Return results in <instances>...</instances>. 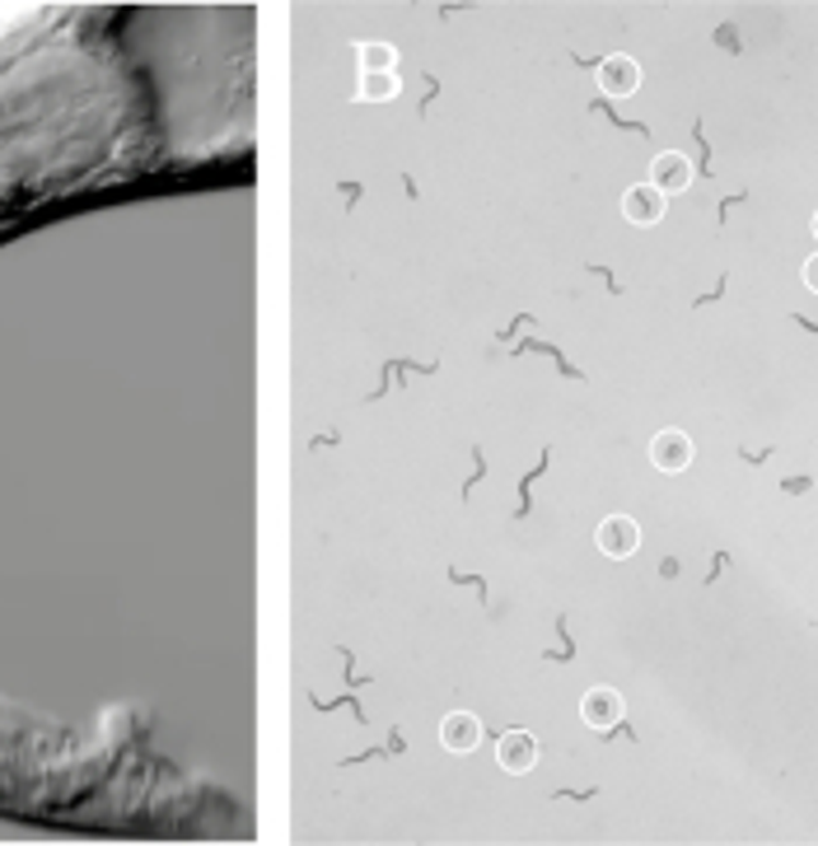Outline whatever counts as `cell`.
Masks as SVG:
<instances>
[{
    "mask_svg": "<svg viewBox=\"0 0 818 846\" xmlns=\"http://www.w3.org/2000/svg\"><path fill=\"white\" fill-rule=\"evenodd\" d=\"M393 94H398V76H393V70H379V76L365 70V76H360V99L365 103H384Z\"/></svg>",
    "mask_w": 818,
    "mask_h": 846,
    "instance_id": "9",
    "label": "cell"
},
{
    "mask_svg": "<svg viewBox=\"0 0 818 846\" xmlns=\"http://www.w3.org/2000/svg\"><path fill=\"white\" fill-rule=\"evenodd\" d=\"M599 90L613 94V99L636 94V90H641V66H636L632 57H608V61L599 66Z\"/></svg>",
    "mask_w": 818,
    "mask_h": 846,
    "instance_id": "6",
    "label": "cell"
},
{
    "mask_svg": "<svg viewBox=\"0 0 818 846\" xmlns=\"http://www.w3.org/2000/svg\"><path fill=\"white\" fill-rule=\"evenodd\" d=\"M360 66L370 70V76H379V70H393V47H389V43H365V47H360Z\"/></svg>",
    "mask_w": 818,
    "mask_h": 846,
    "instance_id": "10",
    "label": "cell"
},
{
    "mask_svg": "<svg viewBox=\"0 0 818 846\" xmlns=\"http://www.w3.org/2000/svg\"><path fill=\"white\" fill-rule=\"evenodd\" d=\"M622 216L632 220V225H655L659 216H665V192H659L655 183H636V187H626V197H622Z\"/></svg>",
    "mask_w": 818,
    "mask_h": 846,
    "instance_id": "5",
    "label": "cell"
},
{
    "mask_svg": "<svg viewBox=\"0 0 818 846\" xmlns=\"http://www.w3.org/2000/svg\"><path fill=\"white\" fill-rule=\"evenodd\" d=\"M650 464L659 472H683L692 464V439L683 431H659L650 439Z\"/></svg>",
    "mask_w": 818,
    "mask_h": 846,
    "instance_id": "3",
    "label": "cell"
},
{
    "mask_svg": "<svg viewBox=\"0 0 818 846\" xmlns=\"http://www.w3.org/2000/svg\"><path fill=\"white\" fill-rule=\"evenodd\" d=\"M580 720L589 730H613L622 720V697L613 687H589L585 701H580Z\"/></svg>",
    "mask_w": 818,
    "mask_h": 846,
    "instance_id": "4",
    "label": "cell"
},
{
    "mask_svg": "<svg viewBox=\"0 0 818 846\" xmlns=\"http://www.w3.org/2000/svg\"><path fill=\"white\" fill-rule=\"evenodd\" d=\"M650 183L665 192V197H669V192H683V187L692 183V164H688L678 150H665V155H659V160L650 164Z\"/></svg>",
    "mask_w": 818,
    "mask_h": 846,
    "instance_id": "8",
    "label": "cell"
},
{
    "mask_svg": "<svg viewBox=\"0 0 818 846\" xmlns=\"http://www.w3.org/2000/svg\"><path fill=\"white\" fill-rule=\"evenodd\" d=\"M599 552L603 557H632L636 548H641V528H636V519H626V515H613V519H603L599 524Z\"/></svg>",
    "mask_w": 818,
    "mask_h": 846,
    "instance_id": "2",
    "label": "cell"
},
{
    "mask_svg": "<svg viewBox=\"0 0 818 846\" xmlns=\"http://www.w3.org/2000/svg\"><path fill=\"white\" fill-rule=\"evenodd\" d=\"M440 744L449 753H473L482 744V725H477V716H468V711H454V716H445V725H440Z\"/></svg>",
    "mask_w": 818,
    "mask_h": 846,
    "instance_id": "7",
    "label": "cell"
},
{
    "mask_svg": "<svg viewBox=\"0 0 818 846\" xmlns=\"http://www.w3.org/2000/svg\"><path fill=\"white\" fill-rule=\"evenodd\" d=\"M805 286L818 295V253H814V258H805Z\"/></svg>",
    "mask_w": 818,
    "mask_h": 846,
    "instance_id": "11",
    "label": "cell"
},
{
    "mask_svg": "<svg viewBox=\"0 0 818 846\" xmlns=\"http://www.w3.org/2000/svg\"><path fill=\"white\" fill-rule=\"evenodd\" d=\"M814 239H818V216H814Z\"/></svg>",
    "mask_w": 818,
    "mask_h": 846,
    "instance_id": "12",
    "label": "cell"
},
{
    "mask_svg": "<svg viewBox=\"0 0 818 846\" xmlns=\"http://www.w3.org/2000/svg\"><path fill=\"white\" fill-rule=\"evenodd\" d=\"M496 763L510 771V777H525V771H533L538 763V739L525 734V730H510V734H500V744H496Z\"/></svg>",
    "mask_w": 818,
    "mask_h": 846,
    "instance_id": "1",
    "label": "cell"
}]
</instances>
